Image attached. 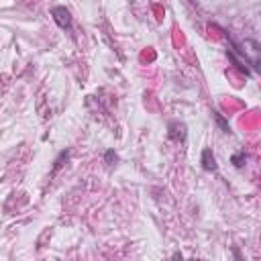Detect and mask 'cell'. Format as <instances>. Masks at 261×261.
<instances>
[{
	"mask_svg": "<svg viewBox=\"0 0 261 261\" xmlns=\"http://www.w3.org/2000/svg\"><path fill=\"white\" fill-rule=\"evenodd\" d=\"M212 114H214V120L218 122V126L222 128V133H230V126H228V122H226V120H224V118H222L218 112H212Z\"/></svg>",
	"mask_w": 261,
	"mask_h": 261,
	"instance_id": "4",
	"label": "cell"
},
{
	"mask_svg": "<svg viewBox=\"0 0 261 261\" xmlns=\"http://www.w3.org/2000/svg\"><path fill=\"white\" fill-rule=\"evenodd\" d=\"M167 137L171 141H177V143H184L186 137H188V128L184 122H169L167 124Z\"/></svg>",
	"mask_w": 261,
	"mask_h": 261,
	"instance_id": "2",
	"label": "cell"
},
{
	"mask_svg": "<svg viewBox=\"0 0 261 261\" xmlns=\"http://www.w3.org/2000/svg\"><path fill=\"white\" fill-rule=\"evenodd\" d=\"M104 161H106L108 165H114V163L118 161V155H116V153H114L112 149H108V151L104 153Z\"/></svg>",
	"mask_w": 261,
	"mask_h": 261,
	"instance_id": "6",
	"label": "cell"
},
{
	"mask_svg": "<svg viewBox=\"0 0 261 261\" xmlns=\"http://www.w3.org/2000/svg\"><path fill=\"white\" fill-rule=\"evenodd\" d=\"M200 163H202V167H204L206 171H216V169H218L216 157H214V153H212L210 147H206V149L202 151V155H200Z\"/></svg>",
	"mask_w": 261,
	"mask_h": 261,
	"instance_id": "3",
	"label": "cell"
},
{
	"mask_svg": "<svg viewBox=\"0 0 261 261\" xmlns=\"http://www.w3.org/2000/svg\"><path fill=\"white\" fill-rule=\"evenodd\" d=\"M230 161H232V165H234V167H243V165H245V151H239V153H234Z\"/></svg>",
	"mask_w": 261,
	"mask_h": 261,
	"instance_id": "5",
	"label": "cell"
},
{
	"mask_svg": "<svg viewBox=\"0 0 261 261\" xmlns=\"http://www.w3.org/2000/svg\"><path fill=\"white\" fill-rule=\"evenodd\" d=\"M51 16L55 20V24L63 31H69L71 29V12L65 8V6H53L51 8Z\"/></svg>",
	"mask_w": 261,
	"mask_h": 261,
	"instance_id": "1",
	"label": "cell"
}]
</instances>
